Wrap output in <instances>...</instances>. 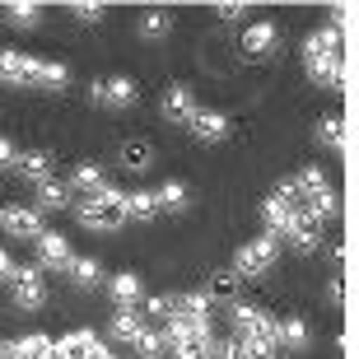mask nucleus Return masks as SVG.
Segmentation results:
<instances>
[{"mask_svg":"<svg viewBox=\"0 0 359 359\" xmlns=\"http://www.w3.org/2000/svg\"><path fill=\"white\" fill-rule=\"evenodd\" d=\"M233 341L243 346V359H276L280 341H276V318L262 308L238 304L233 308Z\"/></svg>","mask_w":359,"mask_h":359,"instance_id":"obj_1","label":"nucleus"},{"mask_svg":"<svg viewBox=\"0 0 359 359\" xmlns=\"http://www.w3.org/2000/svg\"><path fill=\"white\" fill-rule=\"evenodd\" d=\"M290 191H294V205H299V210L304 215H313V219H332L336 210H341V196H336V187L327 182V173H322V168H313V163H308V168H299V173L290 177Z\"/></svg>","mask_w":359,"mask_h":359,"instance_id":"obj_2","label":"nucleus"},{"mask_svg":"<svg viewBox=\"0 0 359 359\" xmlns=\"http://www.w3.org/2000/svg\"><path fill=\"white\" fill-rule=\"evenodd\" d=\"M75 219H80L84 229H98V233H107V229H121V224H126V191H117V187H103V191L84 196L80 205H75Z\"/></svg>","mask_w":359,"mask_h":359,"instance_id":"obj_3","label":"nucleus"},{"mask_svg":"<svg viewBox=\"0 0 359 359\" xmlns=\"http://www.w3.org/2000/svg\"><path fill=\"white\" fill-rule=\"evenodd\" d=\"M276 257H280V248H276V238L271 233H262V238H252V243H243L238 252H233V276H248V280H257V276H266L271 266H276Z\"/></svg>","mask_w":359,"mask_h":359,"instance_id":"obj_4","label":"nucleus"},{"mask_svg":"<svg viewBox=\"0 0 359 359\" xmlns=\"http://www.w3.org/2000/svg\"><path fill=\"white\" fill-rule=\"evenodd\" d=\"M10 299H14V308H24V313L47 304V285H42L38 266H14L10 271Z\"/></svg>","mask_w":359,"mask_h":359,"instance_id":"obj_5","label":"nucleus"},{"mask_svg":"<svg viewBox=\"0 0 359 359\" xmlns=\"http://www.w3.org/2000/svg\"><path fill=\"white\" fill-rule=\"evenodd\" d=\"M38 56L19 52V47H5L0 52V84H10V89H28V84H38Z\"/></svg>","mask_w":359,"mask_h":359,"instance_id":"obj_6","label":"nucleus"},{"mask_svg":"<svg viewBox=\"0 0 359 359\" xmlns=\"http://www.w3.org/2000/svg\"><path fill=\"white\" fill-rule=\"evenodd\" d=\"M89 98L98 107H117V112H121V107H131L140 93H135V84L126 80V75H112V80H93L89 84Z\"/></svg>","mask_w":359,"mask_h":359,"instance_id":"obj_7","label":"nucleus"},{"mask_svg":"<svg viewBox=\"0 0 359 359\" xmlns=\"http://www.w3.org/2000/svg\"><path fill=\"white\" fill-rule=\"evenodd\" d=\"M308 75L322 84V89H332V93H346L350 84V61L346 56H322V61H304Z\"/></svg>","mask_w":359,"mask_h":359,"instance_id":"obj_8","label":"nucleus"},{"mask_svg":"<svg viewBox=\"0 0 359 359\" xmlns=\"http://www.w3.org/2000/svg\"><path fill=\"white\" fill-rule=\"evenodd\" d=\"M187 131L196 135L201 145H219V140L229 135V117H224V112H215V107H196L191 121H187Z\"/></svg>","mask_w":359,"mask_h":359,"instance_id":"obj_9","label":"nucleus"},{"mask_svg":"<svg viewBox=\"0 0 359 359\" xmlns=\"http://www.w3.org/2000/svg\"><path fill=\"white\" fill-rule=\"evenodd\" d=\"M0 229L10 238H42V215L33 205H10V210H0Z\"/></svg>","mask_w":359,"mask_h":359,"instance_id":"obj_10","label":"nucleus"},{"mask_svg":"<svg viewBox=\"0 0 359 359\" xmlns=\"http://www.w3.org/2000/svg\"><path fill=\"white\" fill-rule=\"evenodd\" d=\"M103 341L93 332H66L61 341H56V359H103Z\"/></svg>","mask_w":359,"mask_h":359,"instance_id":"obj_11","label":"nucleus"},{"mask_svg":"<svg viewBox=\"0 0 359 359\" xmlns=\"http://www.w3.org/2000/svg\"><path fill=\"white\" fill-rule=\"evenodd\" d=\"M285 238L294 243V252H318V248H322V224L313 219V215L299 210L290 219V229H285Z\"/></svg>","mask_w":359,"mask_h":359,"instance_id":"obj_12","label":"nucleus"},{"mask_svg":"<svg viewBox=\"0 0 359 359\" xmlns=\"http://www.w3.org/2000/svg\"><path fill=\"white\" fill-rule=\"evenodd\" d=\"M38 262H42L47 271H70V266H75L70 243L61 238V233H42V238H38Z\"/></svg>","mask_w":359,"mask_h":359,"instance_id":"obj_13","label":"nucleus"},{"mask_svg":"<svg viewBox=\"0 0 359 359\" xmlns=\"http://www.w3.org/2000/svg\"><path fill=\"white\" fill-rule=\"evenodd\" d=\"M322 56H346V47H341V33H336L332 24L304 38V61H322Z\"/></svg>","mask_w":359,"mask_h":359,"instance_id":"obj_14","label":"nucleus"},{"mask_svg":"<svg viewBox=\"0 0 359 359\" xmlns=\"http://www.w3.org/2000/svg\"><path fill=\"white\" fill-rule=\"evenodd\" d=\"M191 112H196V98H191V89H187V84H173V89L163 93V117L173 121V126H187V121H191Z\"/></svg>","mask_w":359,"mask_h":359,"instance_id":"obj_15","label":"nucleus"},{"mask_svg":"<svg viewBox=\"0 0 359 359\" xmlns=\"http://www.w3.org/2000/svg\"><path fill=\"white\" fill-rule=\"evenodd\" d=\"M276 42H280L276 24H252L248 33H243V52L252 56V61H262V56H271V52H276Z\"/></svg>","mask_w":359,"mask_h":359,"instance_id":"obj_16","label":"nucleus"},{"mask_svg":"<svg viewBox=\"0 0 359 359\" xmlns=\"http://www.w3.org/2000/svg\"><path fill=\"white\" fill-rule=\"evenodd\" d=\"M318 140L332 149V154L346 159V154H350V126H346V117H322L318 121Z\"/></svg>","mask_w":359,"mask_h":359,"instance_id":"obj_17","label":"nucleus"},{"mask_svg":"<svg viewBox=\"0 0 359 359\" xmlns=\"http://www.w3.org/2000/svg\"><path fill=\"white\" fill-rule=\"evenodd\" d=\"M112 304L117 308H135L140 299H145V290H140V276H131V271H121V276H112Z\"/></svg>","mask_w":359,"mask_h":359,"instance_id":"obj_18","label":"nucleus"},{"mask_svg":"<svg viewBox=\"0 0 359 359\" xmlns=\"http://www.w3.org/2000/svg\"><path fill=\"white\" fill-rule=\"evenodd\" d=\"M14 168H19V177H28V182H47V177H52V154L28 149V154H19V159H14Z\"/></svg>","mask_w":359,"mask_h":359,"instance_id":"obj_19","label":"nucleus"},{"mask_svg":"<svg viewBox=\"0 0 359 359\" xmlns=\"http://www.w3.org/2000/svg\"><path fill=\"white\" fill-rule=\"evenodd\" d=\"M107 332L117 336L121 346H135V336L145 332V322H140V313H135V308H117V313H112V327H107Z\"/></svg>","mask_w":359,"mask_h":359,"instance_id":"obj_20","label":"nucleus"},{"mask_svg":"<svg viewBox=\"0 0 359 359\" xmlns=\"http://www.w3.org/2000/svg\"><path fill=\"white\" fill-rule=\"evenodd\" d=\"M276 341H280V350H304L308 346V322L304 318H280L276 322Z\"/></svg>","mask_w":359,"mask_h":359,"instance_id":"obj_21","label":"nucleus"},{"mask_svg":"<svg viewBox=\"0 0 359 359\" xmlns=\"http://www.w3.org/2000/svg\"><path fill=\"white\" fill-rule=\"evenodd\" d=\"M70 205V187L56 182V177H47V182H38V210H66Z\"/></svg>","mask_w":359,"mask_h":359,"instance_id":"obj_22","label":"nucleus"},{"mask_svg":"<svg viewBox=\"0 0 359 359\" xmlns=\"http://www.w3.org/2000/svg\"><path fill=\"white\" fill-rule=\"evenodd\" d=\"M149 163H154V149H149L145 140H126V145H121V168H126V173H145Z\"/></svg>","mask_w":359,"mask_h":359,"instance_id":"obj_23","label":"nucleus"},{"mask_svg":"<svg viewBox=\"0 0 359 359\" xmlns=\"http://www.w3.org/2000/svg\"><path fill=\"white\" fill-rule=\"evenodd\" d=\"M14 359H56V341L47 336H24V341H14Z\"/></svg>","mask_w":359,"mask_h":359,"instance_id":"obj_24","label":"nucleus"},{"mask_svg":"<svg viewBox=\"0 0 359 359\" xmlns=\"http://www.w3.org/2000/svg\"><path fill=\"white\" fill-rule=\"evenodd\" d=\"M233 294H238V276H233V271H210V280H205V299L233 304Z\"/></svg>","mask_w":359,"mask_h":359,"instance_id":"obj_25","label":"nucleus"},{"mask_svg":"<svg viewBox=\"0 0 359 359\" xmlns=\"http://www.w3.org/2000/svg\"><path fill=\"white\" fill-rule=\"evenodd\" d=\"M168 28H173V14L168 10H145L140 14V38L159 42V38H168Z\"/></svg>","mask_w":359,"mask_h":359,"instance_id":"obj_26","label":"nucleus"},{"mask_svg":"<svg viewBox=\"0 0 359 359\" xmlns=\"http://www.w3.org/2000/svg\"><path fill=\"white\" fill-rule=\"evenodd\" d=\"M70 187H75V191H84V196H93V191H103V187H107V177H103V168H98V163H80V168H75V177H70Z\"/></svg>","mask_w":359,"mask_h":359,"instance_id":"obj_27","label":"nucleus"},{"mask_svg":"<svg viewBox=\"0 0 359 359\" xmlns=\"http://www.w3.org/2000/svg\"><path fill=\"white\" fill-rule=\"evenodd\" d=\"M159 215V196L154 191H131L126 196V219H154Z\"/></svg>","mask_w":359,"mask_h":359,"instance_id":"obj_28","label":"nucleus"},{"mask_svg":"<svg viewBox=\"0 0 359 359\" xmlns=\"http://www.w3.org/2000/svg\"><path fill=\"white\" fill-rule=\"evenodd\" d=\"M154 196H159V210H173V215L187 210V182H177V177H168Z\"/></svg>","mask_w":359,"mask_h":359,"instance_id":"obj_29","label":"nucleus"},{"mask_svg":"<svg viewBox=\"0 0 359 359\" xmlns=\"http://www.w3.org/2000/svg\"><path fill=\"white\" fill-rule=\"evenodd\" d=\"M70 280H75V285H80V290H93V285H98V280H103V266H98V262H93V257H80V262H75V266H70Z\"/></svg>","mask_w":359,"mask_h":359,"instance_id":"obj_30","label":"nucleus"},{"mask_svg":"<svg viewBox=\"0 0 359 359\" xmlns=\"http://www.w3.org/2000/svg\"><path fill=\"white\" fill-rule=\"evenodd\" d=\"M38 5H33V0H14V5H5V19H10L14 28H33L38 24Z\"/></svg>","mask_w":359,"mask_h":359,"instance_id":"obj_31","label":"nucleus"},{"mask_svg":"<svg viewBox=\"0 0 359 359\" xmlns=\"http://www.w3.org/2000/svg\"><path fill=\"white\" fill-rule=\"evenodd\" d=\"M131 350H140L145 359H163V355H168V346H163V332H154V327H145V332L135 336Z\"/></svg>","mask_w":359,"mask_h":359,"instance_id":"obj_32","label":"nucleus"},{"mask_svg":"<svg viewBox=\"0 0 359 359\" xmlns=\"http://www.w3.org/2000/svg\"><path fill=\"white\" fill-rule=\"evenodd\" d=\"M210 359H243V346L229 336V341H215L210 346Z\"/></svg>","mask_w":359,"mask_h":359,"instance_id":"obj_33","label":"nucleus"},{"mask_svg":"<svg viewBox=\"0 0 359 359\" xmlns=\"http://www.w3.org/2000/svg\"><path fill=\"white\" fill-rule=\"evenodd\" d=\"M327 299H332V304H346V299H350L346 276H332V280H327Z\"/></svg>","mask_w":359,"mask_h":359,"instance_id":"obj_34","label":"nucleus"},{"mask_svg":"<svg viewBox=\"0 0 359 359\" xmlns=\"http://www.w3.org/2000/svg\"><path fill=\"white\" fill-rule=\"evenodd\" d=\"M75 19L80 24H98L103 19V5H75Z\"/></svg>","mask_w":359,"mask_h":359,"instance_id":"obj_35","label":"nucleus"},{"mask_svg":"<svg viewBox=\"0 0 359 359\" xmlns=\"http://www.w3.org/2000/svg\"><path fill=\"white\" fill-rule=\"evenodd\" d=\"M14 159H19V149H14V140H10V135H0V168H10Z\"/></svg>","mask_w":359,"mask_h":359,"instance_id":"obj_36","label":"nucleus"},{"mask_svg":"<svg viewBox=\"0 0 359 359\" xmlns=\"http://www.w3.org/2000/svg\"><path fill=\"white\" fill-rule=\"evenodd\" d=\"M215 14H219V19H238L243 5H215Z\"/></svg>","mask_w":359,"mask_h":359,"instance_id":"obj_37","label":"nucleus"},{"mask_svg":"<svg viewBox=\"0 0 359 359\" xmlns=\"http://www.w3.org/2000/svg\"><path fill=\"white\" fill-rule=\"evenodd\" d=\"M332 257H336V266H346V262H350V248H346V243H336Z\"/></svg>","mask_w":359,"mask_h":359,"instance_id":"obj_38","label":"nucleus"},{"mask_svg":"<svg viewBox=\"0 0 359 359\" xmlns=\"http://www.w3.org/2000/svg\"><path fill=\"white\" fill-rule=\"evenodd\" d=\"M10 271H14V266H10V252L0 248V280H10Z\"/></svg>","mask_w":359,"mask_h":359,"instance_id":"obj_39","label":"nucleus"},{"mask_svg":"<svg viewBox=\"0 0 359 359\" xmlns=\"http://www.w3.org/2000/svg\"><path fill=\"white\" fill-rule=\"evenodd\" d=\"M0 350H5V341H0Z\"/></svg>","mask_w":359,"mask_h":359,"instance_id":"obj_40","label":"nucleus"}]
</instances>
